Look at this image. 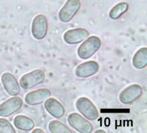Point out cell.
<instances>
[{
    "label": "cell",
    "instance_id": "1",
    "mask_svg": "<svg viewBox=\"0 0 147 133\" xmlns=\"http://www.w3.org/2000/svg\"><path fill=\"white\" fill-rule=\"evenodd\" d=\"M102 47V41L98 36H88L77 49V55L82 60H87L95 55Z\"/></svg>",
    "mask_w": 147,
    "mask_h": 133
},
{
    "label": "cell",
    "instance_id": "2",
    "mask_svg": "<svg viewBox=\"0 0 147 133\" xmlns=\"http://www.w3.org/2000/svg\"><path fill=\"white\" fill-rule=\"evenodd\" d=\"M76 108L81 115L89 121H95L99 117L96 107L87 97H80L76 102Z\"/></svg>",
    "mask_w": 147,
    "mask_h": 133
},
{
    "label": "cell",
    "instance_id": "3",
    "mask_svg": "<svg viewBox=\"0 0 147 133\" xmlns=\"http://www.w3.org/2000/svg\"><path fill=\"white\" fill-rule=\"evenodd\" d=\"M45 73L41 69H35L24 74L19 80L21 88L24 90H30L37 85L43 83L45 80Z\"/></svg>",
    "mask_w": 147,
    "mask_h": 133
},
{
    "label": "cell",
    "instance_id": "4",
    "mask_svg": "<svg viewBox=\"0 0 147 133\" xmlns=\"http://www.w3.org/2000/svg\"><path fill=\"white\" fill-rule=\"evenodd\" d=\"M31 33L36 40H43L48 33V20L44 14L35 16L31 25Z\"/></svg>",
    "mask_w": 147,
    "mask_h": 133
},
{
    "label": "cell",
    "instance_id": "5",
    "mask_svg": "<svg viewBox=\"0 0 147 133\" xmlns=\"http://www.w3.org/2000/svg\"><path fill=\"white\" fill-rule=\"evenodd\" d=\"M81 7L80 0H67L58 13L59 20L63 23L71 21Z\"/></svg>",
    "mask_w": 147,
    "mask_h": 133
},
{
    "label": "cell",
    "instance_id": "6",
    "mask_svg": "<svg viewBox=\"0 0 147 133\" xmlns=\"http://www.w3.org/2000/svg\"><path fill=\"white\" fill-rule=\"evenodd\" d=\"M67 121L69 124L76 131L80 133H90L94 130V126L88 120L77 113H70Z\"/></svg>",
    "mask_w": 147,
    "mask_h": 133
},
{
    "label": "cell",
    "instance_id": "7",
    "mask_svg": "<svg viewBox=\"0 0 147 133\" xmlns=\"http://www.w3.org/2000/svg\"><path fill=\"white\" fill-rule=\"evenodd\" d=\"M143 95V88L138 84H132L125 88L119 94V101L124 105H131Z\"/></svg>",
    "mask_w": 147,
    "mask_h": 133
},
{
    "label": "cell",
    "instance_id": "8",
    "mask_svg": "<svg viewBox=\"0 0 147 133\" xmlns=\"http://www.w3.org/2000/svg\"><path fill=\"white\" fill-rule=\"evenodd\" d=\"M23 105V100L15 96L8 99L0 105V116L6 118L20 110Z\"/></svg>",
    "mask_w": 147,
    "mask_h": 133
},
{
    "label": "cell",
    "instance_id": "9",
    "mask_svg": "<svg viewBox=\"0 0 147 133\" xmlns=\"http://www.w3.org/2000/svg\"><path fill=\"white\" fill-rule=\"evenodd\" d=\"M1 82L5 90L12 97L18 96L21 91V87L13 74L5 72L1 77Z\"/></svg>",
    "mask_w": 147,
    "mask_h": 133
},
{
    "label": "cell",
    "instance_id": "10",
    "mask_svg": "<svg viewBox=\"0 0 147 133\" xmlns=\"http://www.w3.org/2000/svg\"><path fill=\"white\" fill-rule=\"evenodd\" d=\"M90 33L87 30L84 28H74L71 30H67L63 34V40L67 44L69 45H74L77 44L85 39L89 36Z\"/></svg>",
    "mask_w": 147,
    "mask_h": 133
},
{
    "label": "cell",
    "instance_id": "11",
    "mask_svg": "<svg viewBox=\"0 0 147 133\" xmlns=\"http://www.w3.org/2000/svg\"><path fill=\"white\" fill-rule=\"evenodd\" d=\"M51 94V91L47 88H40L27 93L24 97V101L30 106H35L43 103L46 99L50 97Z\"/></svg>",
    "mask_w": 147,
    "mask_h": 133
},
{
    "label": "cell",
    "instance_id": "12",
    "mask_svg": "<svg viewBox=\"0 0 147 133\" xmlns=\"http://www.w3.org/2000/svg\"><path fill=\"white\" fill-rule=\"evenodd\" d=\"M99 64L94 60H89L77 65L75 75L79 78H88L95 75L99 70Z\"/></svg>",
    "mask_w": 147,
    "mask_h": 133
},
{
    "label": "cell",
    "instance_id": "13",
    "mask_svg": "<svg viewBox=\"0 0 147 133\" xmlns=\"http://www.w3.org/2000/svg\"><path fill=\"white\" fill-rule=\"evenodd\" d=\"M44 108L54 118H60L65 114L63 105L55 98L49 97L46 99L44 101Z\"/></svg>",
    "mask_w": 147,
    "mask_h": 133
},
{
    "label": "cell",
    "instance_id": "14",
    "mask_svg": "<svg viewBox=\"0 0 147 133\" xmlns=\"http://www.w3.org/2000/svg\"><path fill=\"white\" fill-rule=\"evenodd\" d=\"M13 124L16 128L22 131H31L35 127L33 120L24 115H18L14 118Z\"/></svg>",
    "mask_w": 147,
    "mask_h": 133
},
{
    "label": "cell",
    "instance_id": "15",
    "mask_svg": "<svg viewBox=\"0 0 147 133\" xmlns=\"http://www.w3.org/2000/svg\"><path fill=\"white\" fill-rule=\"evenodd\" d=\"M132 65L136 69H143L147 65V48L143 47L138 50L132 57Z\"/></svg>",
    "mask_w": 147,
    "mask_h": 133
},
{
    "label": "cell",
    "instance_id": "16",
    "mask_svg": "<svg viewBox=\"0 0 147 133\" xmlns=\"http://www.w3.org/2000/svg\"><path fill=\"white\" fill-rule=\"evenodd\" d=\"M129 7V4L125 2H121L116 4L110 9L109 12V17L113 20H117L122 15L127 13Z\"/></svg>",
    "mask_w": 147,
    "mask_h": 133
},
{
    "label": "cell",
    "instance_id": "17",
    "mask_svg": "<svg viewBox=\"0 0 147 133\" xmlns=\"http://www.w3.org/2000/svg\"><path fill=\"white\" fill-rule=\"evenodd\" d=\"M49 132L52 133H71L72 131L65 124L57 120H53L48 125Z\"/></svg>",
    "mask_w": 147,
    "mask_h": 133
},
{
    "label": "cell",
    "instance_id": "18",
    "mask_svg": "<svg viewBox=\"0 0 147 133\" xmlns=\"http://www.w3.org/2000/svg\"><path fill=\"white\" fill-rule=\"evenodd\" d=\"M16 131L8 120L0 118V133H16Z\"/></svg>",
    "mask_w": 147,
    "mask_h": 133
},
{
    "label": "cell",
    "instance_id": "19",
    "mask_svg": "<svg viewBox=\"0 0 147 133\" xmlns=\"http://www.w3.org/2000/svg\"><path fill=\"white\" fill-rule=\"evenodd\" d=\"M31 132H32V133H44L45 132V131H44V130H43L42 129H40V128H36V129H35V130H33V129H32V131Z\"/></svg>",
    "mask_w": 147,
    "mask_h": 133
},
{
    "label": "cell",
    "instance_id": "20",
    "mask_svg": "<svg viewBox=\"0 0 147 133\" xmlns=\"http://www.w3.org/2000/svg\"><path fill=\"white\" fill-rule=\"evenodd\" d=\"M95 132L96 133H99V132H103V133H105L106 132L105 131H104V130H96V131H95Z\"/></svg>",
    "mask_w": 147,
    "mask_h": 133
}]
</instances>
